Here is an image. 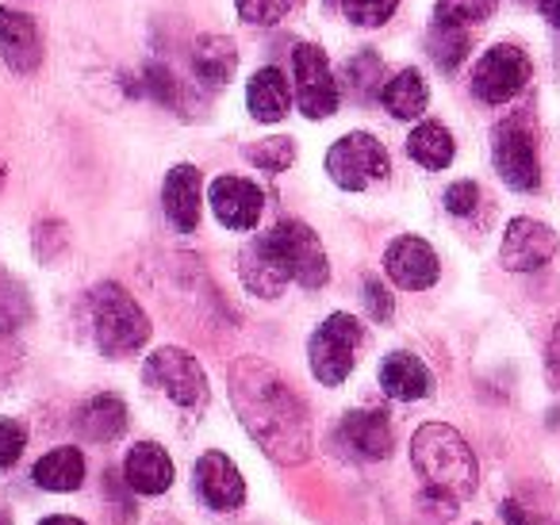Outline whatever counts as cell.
<instances>
[{
  "label": "cell",
  "instance_id": "1",
  "mask_svg": "<svg viewBox=\"0 0 560 525\" xmlns=\"http://www.w3.org/2000/svg\"><path fill=\"white\" fill-rule=\"evenodd\" d=\"M231 402L249 438L284 468L312 460V418L292 384L261 357H238L231 364Z\"/></svg>",
  "mask_w": 560,
  "mask_h": 525
},
{
  "label": "cell",
  "instance_id": "2",
  "mask_svg": "<svg viewBox=\"0 0 560 525\" xmlns=\"http://www.w3.org/2000/svg\"><path fill=\"white\" fill-rule=\"evenodd\" d=\"M411 464L427 483V499L457 510V502L472 499L480 483V464L465 438L445 422H427L411 438Z\"/></svg>",
  "mask_w": 560,
  "mask_h": 525
},
{
  "label": "cell",
  "instance_id": "3",
  "mask_svg": "<svg viewBox=\"0 0 560 525\" xmlns=\"http://www.w3.org/2000/svg\"><path fill=\"white\" fill-rule=\"evenodd\" d=\"M89 315H93V338L104 357H131L147 349L150 318L135 303V295L119 284H96L89 295Z\"/></svg>",
  "mask_w": 560,
  "mask_h": 525
},
{
  "label": "cell",
  "instance_id": "4",
  "mask_svg": "<svg viewBox=\"0 0 560 525\" xmlns=\"http://www.w3.org/2000/svg\"><path fill=\"white\" fill-rule=\"evenodd\" d=\"M361 341H365V326L353 315L338 311V315L323 318V326L307 341V361H312L315 380L327 387L346 384L353 372V361H358Z\"/></svg>",
  "mask_w": 560,
  "mask_h": 525
},
{
  "label": "cell",
  "instance_id": "5",
  "mask_svg": "<svg viewBox=\"0 0 560 525\" xmlns=\"http://www.w3.org/2000/svg\"><path fill=\"white\" fill-rule=\"evenodd\" d=\"M491 165L514 192L541 188V162H537V135L526 116H511L491 131Z\"/></svg>",
  "mask_w": 560,
  "mask_h": 525
},
{
  "label": "cell",
  "instance_id": "6",
  "mask_svg": "<svg viewBox=\"0 0 560 525\" xmlns=\"http://www.w3.org/2000/svg\"><path fill=\"white\" fill-rule=\"evenodd\" d=\"M327 173L346 192H365V188L388 180L392 162H388V150H384V142L376 139V135L350 131L327 150Z\"/></svg>",
  "mask_w": 560,
  "mask_h": 525
},
{
  "label": "cell",
  "instance_id": "7",
  "mask_svg": "<svg viewBox=\"0 0 560 525\" xmlns=\"http://www.w3.org/2000/svg\"><path fill=\"white\" fill-rule=\"evenodd\" d=\"M269 246L277 249L280 265L289 269V277L304 288H323L330 280V261L323 249L319 234L300 219H280L272 231H265Z\"/></svg>",
  "mask_w": 560,
  "mask_h": 525
},
{
  "label": "cell",
  "instance_id": "8",
  "mask_svg": "<svg viewBox=\"0 0 560 525\" xmlns=\"http://www.w3.org/2000/svg\"><path fill=\"white\" fill-rule=\"evenodd\" d=\"M142 380L170 395V402H177L180 410H200L208 402V376H203L200 361L185 349H154L142 364Z\"/></svg>",
  "mask_w": 560,
  "mask_h": 525
},
{
  "label": "cell",
  "instance_id": "9",
  "mask_svg": "<svg viewBox=\"0 0 560 525\" xmlns=\"http://www.w3.org/2000/svg\"><path fill=\"white\" fill-rule=\"evenodd\" d=\"M529 73L534 66H529L526 50L514 43H499L472 66V96L480 104H506L529 85Z\"/></svg>",
  "mask_w": 560,
  "mask_h": 525
},
{
  "label": "cell",
  "instance_id": "10",
  "mask_svg": "<svg viewBox=\"0 0 560 525\" xmlns=\"http://www.w3.org/2000/svg\"><path fill=\"white\" fill-rule=\"evenodd\" d=\"M292 66H296V104L307 119H330L338 112V81L335 70H330V58L323 47L315 43H300L292 50Z\"/></svg>",
  "mask_w": 560,
  "mask_h": 525
},
{
  "label": "cell",
  "instance_id": "11",
  "mask_svg": "<svg viewBox=\"0 0 560 525\" xmlns=\"http://www.w3.org/2000/svg\"><path fill=\"white\" fill-rule=\"evenodd\" d=\"M557 249H560V238L549 223L518 215L506 223L503 246H499V261H503L506 272H537L557 257Z\"/></svg>",
  "mask_w": 560,
  "mask_h": 525
},
{
  "label": "cell",
  "instance_id": "12",
  "mask_svg": "<svg viewBox=\"0 0 560 525\" xmlns=\"http://www.w3.org/2000/svg\"><path fill=\"white\" fill-rule=\"evenodd\" d=\"M384 272L396 288L404 292H427L442 277V261H438L434 246L419 234H399L388 249H384Z\"/></svg>",
  "mask_w": 560,
  "mask_h": 525
},
{
  "label": "cell",
  "instance_id": "13",
  "mask_svg": "<svg viewBox=\"0 0 560 525\" xmlns=\"http://www.w3.org/2000/svg\"><path fill=\"white\" fill-rule=\"evenodd\" d=\"M196 494L203 499V506L219 510V514H231L246 502V479L234 468V460L219 448L203 453L196 460Z\"/></svg>",
  "mask_w": 560,
  "mask_h": 525
},
{
  "label": "cell",
  "instance_id": "14",
  "mask_svg": "<svg viewBox=\"0 0 560 525\" xmlns=\"http://www.w3.org/2000/svg\"><path fill=\"white\" fill-rule=\"evenodd\" d=\"M211 211L226 231H254L265 211V192L246 177H215L211 180Z\"/></svg>",
  "mask_w": 560,
  "mask_h": 525
},
{
  "label": "cell",
  "instance_id": "15",
  "mask_svg": "<svg viewBox=\"0 0 560 525\" xmlns=\"http://www.w3.org/2000/svg\"><path fill=\"white\" fill-rule=\"evenodd\" d=\"M338 438L361 460H388L396 448V430L384 410H350L338 425Z\"/></svg>",
  "mask_w": 560,
  "mask_h": 525
},
{
  "label": "cell",
  "instance_id": "16",
  "mask_svg": "<svg viewBox=\"0 0 560 525\" xmlns=\"http://www.w3.org/2000/svg\"><path fill=\"white\" fill-rule=\"evenodd\" d=\"M0 58L9 62V70L24 73V78L39 70L43 62V39L35 20L9 9V4H0Z\"/></svg>",
  "mask_w": 560,
  "mask_h": 525
},
{
  "label": "cell",
  "instance_id": "17",
  "mask_svg": "<svg viewBox=\"0 0 560 525\" xmlns=\"http://www.w3.org/2000/svg\"><path fill=\"white\" fill-rule=\"evenodd\" d=\"M200 200H203V177L196 165H173L162 185V208L173 231L192 234L200 226Z\"/></svg>",
  "mask_w": 560,
  "mask_h": 525
},
{
  "label": "cell",
  "instance_id": "18",
  "mask_svg": "<svg viewBox=\"0 0 560 525\" xmlns=\"http://www.w3.org/2000/svg\"><path fill=\"white\" fill-rule=\"evenodd\" d=\"M238 277L242 284L249 288V292L257 295V300H277L280 292H284V284H289V269L280 265L277 249L269 246V238H254L246 249H242L238 257Z\"/></svg>",
  "mask_w": 560,
  "mask_h": 525
},
{
  "label": "cell",
  "instance_id": "19",
  "mask_svg": "<svg viewBox=\"0 0 560 525\" xmlns=\"http://www.w3.org/2000/svg\"><path fill=\"white\" fill-rule=\"evenodd\" d=\"M124 479L139 494H165L173 487V460L162 445L139 441L124 460Z\"/></svg>",
  "mask_w": 560,
  "mask_h": 525
},
{
  "label": "cell",
  "instance_id": "20",
  "mask_svg": "<svg viewBox=\"0 0 560 525\" xmlns=\"http://www.w3.org/2000/svg\"><path fill=\"white\" fill-rule=\"evenodd\" d=\"M246 108L257 124H280L292 108V85L277 66H261L246 85Z\"/></svg>",
  "mask_w": 560,
  "mask_h": 525
},
{
  "label": "cell",
  "instance_id": "21",
  "mask_svg": "<svg viewBox=\"0 0 560 525\" xmlns=\"http://www.w3.org/2000/svg\"><path fill=\"white\" fill-rule=\"evenodd\" d=\"M381 387H384V395H392V399H399V402L427 399V395L434 392V372L415 353H388L381 364Z\"/></svg>",
  "mask_w": 560,
  "mask_h": 525
},
{
  "label": "cell",
  "instance_id": "22",
  "mask_svg": "<svg viewBox=\"0 0 560 525\" xmlns=\"http://www.w3.org/2000/svg\"><path fill=\"white\" fill-rule=\"evenodd\" d=\"M32 479L43 487V491H55V494H66V491H78L85 483V453L73 445H62L55 453L39 456L32 468Z\"/></svg>",
  "mask_w": 560,
  "mask_h": 525
},
{
  "label": "cell",
  "instance_id": "23",
  "mask_svg": "<svg viewBox=\"0 0 560 525\" xmlns=\"http://www.w3.org/2000/svg\"><path fill=\"white\" fill-rule=\"evenodd\" d=\"M192 70L203 89H223L238 70V50L226 35H203L192 50Z\"/></svg>",
  "mask_w": 560,
  "mask_h": 525
},
{
  "label": "cell",
  "instance_id": "24",
  "mask_svg": "<svg viewBox=\"0 0 560 525\" xmlns=\"http://www.w3.org/2000/svg\"><path fill=\"white\" fill-rule=\"evenodd\" d=\"M381 104L392 119H419L430 104V89L419 70H399L396 78L384 81Z\"/></svg>",
  "mask_w": 560,
  "mask_h": 525
},
{
  "label": "cell",
  "instance_id": "25",
  "mask_svg": "<svg viewBox=\"0 0 560 525\" xmlns=\"http://www.w3.org/2000/svg\"><path fill=\"white\" fill-rule=\"evenodd\" d=\"M78 425L89 441L108 445V441H116L119 433L127 430V402L119 399V395H108V392L96 395V399H89L85 407H81Z\"/></svg>",
  "mask_w": 560,
  "mask_h": 525
},
{
  "label": "cell",
  "instance_id": "26",
  "mask_svg": "<svg viewBox=\"0 0 560 525\" xmlns=\"http://www.w3.org/2000/svg\"><path fill=\"white\" fill-rule=\"evenodd\" d=\"M407 154H411L415 165H422V170H450L453 154H457V142H453L450 127L434 124V119H427V124H419L411 131V139H407Z\"/></svg>",
  "mask_w": 560,
  "mask_h": 525
},
{
  "label": "cell",
  "instance_id": "27",
  "mask_svg": "<svg viewBox=\"0 0 560 525\" xmlns=\"http://www.w3.org/2000/svg\"><path fill=\"white\" fill-rule=\"evenodd\" d=\"M430 58H434L438 70L453 73L460 62H465L468 55V27H445V24H434V32H430Z\"/></svg>",
  "mask_w": 560,
  "mask_h": 525
},
{
  "label": "cell",
  "instance_id": "28",
  "mask_svg": "<svg viewBox=\"0 0 560 525\" xmlns=\"http://www.w3.org/2000/svg\"><path fill=\"white\" fill-rule=\"evenodd\" d=\"M499 9V0H438L434 4V24L445 27H476L491 20Z\"/></svg>",
  "mask_w": 560,
  "mask_h": 525
},
{
  "label": "cell",
  "instance_id": "29",
  "mask_svg": "<svg viewBox=\"0 0 560 525\" xmlns=\"http://www.w3.org/2000/svg\"><path fill=\"white\" fill-rule=\"evenodd\" d=\"M246 158L265 173H284L292 162H296V142L284 139V135H280V139H261L246 150Z\"/></svg>",
  "mask_w": 560,
  "mask_h": 525
},
{
  "label": "cell",
  "instance_id": "30",
  "mask_svg": "<svg viewBox=\"0 0 560 525\" xmlns=\"http://www.w3.org/2000/svg\"><path fill=\"white\" fill-rule=\"evenodd\" d=\"M381 73H384V66L373 50H365V55L353 58L350 62V85H353V93H358V101H373L376 89H384Z\"/></svg>",
  "mask_w": 560,
  "mask_h": 525
},
{
  "label": "cell",
  "instance_id": "31",
  "mask_svg": "<svg viewBox=\"0 0 560 525\" xmlns=\"http://www.w3.org/2000/svg\"><path fill=\"white\" fill-rule=\"evenodd\" d=\"M399 9V0H342V12L358 27H381Z\"/></svg>",
  "mask_w": 560,
  "mask_h": 525
},
{
  "label": "cell",
  "instance_id": "32",
  "mask_svg": "<svg viewBox=\"0 0 560 525\" xmlns=\"http://www.w3.org/2000/svg\"><path fill=\"white\" fill-rule=\"evenodd\" d=\"M292 4L296 0H234V9L246 24H257V27H269V24H280V20L289 16Z\"/></svg>",
  "mask_w": 560,
  "mask_h": 525
},
{
  "label": "cell",
  "instance_id": "33",
  "mask_svg": "<svg viewBox=\"0 0 560 525\" xmlns=\"http://www.w3.org/2000/svg\"><path fill=\"white\" fill-rule=\"evenodd\" d=\"M24 445H27V425L16 422V418H0V471L12 468L24 456Z\"/></svg>",
  "mask_w": 560,
  "mask_h": 525
},
{
  "label": "cell",
  "instance_id": "34",
  "mask_svg": "<svg viewBox=\"0 0 560 525\" xmlns=\"http://www.w3.org/2000/svg\"><path fill=\"white\" fill-rule=\"evenodd\" d=\"M480 208V185L476 180H457V185L445 188V211L457 219L472 215V211Z\"/></svg>",
  "mask_w": 560,
  "mask_h": 525
},
{
  "label": "cell",
  "instance_id": "35",
  "mask_svg": "<svg viewBox=\"0 0 560 525\" xmlns=\"http://www.w3.org/2000/svg\"><path fill=\"white\" fill-rule=\"evenodd\" d=\"M147 85H150V93H154L162 104H170V108H180V85H177V78L165 70V66H150V70H147Z\"/></svg>",
  "mask_w": 560,
  "mask_h": 525
},
{
  "label": "cell",
  "instance_id": "36",
  "mask_svg": "<svg viewBox=\"0 0 560 525\" xmlns=\"http://www.w3.org/2000/svg\"><path fill=\"white\" fill-rule=\"evenodd\" d=\"M361 300H365V307H369V315L376 318V323H388L392 318V295L384 292V284L381 280H365V288H361Z\"/></svg>",
  "mask_w": 560,
  "mask_h": 525
},
{
  "label": "cell",
  "instance_id": "37",
  "mask_svg": "<svg viewBox=\"0 0 560 525\" xmlns=\"http://www.w3.org/2000/svg\"><path fill=\"white\" fill-rule=\"evenodd\" d=\"M499 517H503L506 525H557L552 517L529 514V510H526V506H518V502H503V506H499Z\"/></svg>",
  "mask_w": 560,
  "mask_h": 525
},
{
  "label": "cell",
  "instance_id": "38",
  "mask_svg": "<svg viewBox=\"0 0 560 525\" xmlns=\"http://www.w3.org/2000/svg\"><path fill=\"white\" fill-rule=\"evenodd\" d=\"M545 361H549V376H552V384L560 387V323L552 326V338H549V353H545Z\"/></svg>",
  "mask_w": 560,
  "mask_h": 525
},
{
  "label": "cell",
  "instance_id": "39",
  "mask_svg": "<svg viewBox=\"0 0 560 525\" xmlns=\"http://www.w3.org/2000/svg\"><path fill=\"white\" fill-rule=\"evenodd\" d=\"M541 12L552 27H560V0H541Z\"/></svg>",
  "mask_w": 560,
  "mask_h": 525
},
{
  "label": "cell",
  "instance_id": "40",
  "mask_svg": "<svg viewBox=\"0 0 560 525\" xmlns=\"http://www.w3.org/2000/svg\"><path fill=\"white\" fill-rule=\"evenodd\" d=\"M39 525H89V522H81V517H70V514H55V517H43Z\"/></svg>",
  "mask_w": 560,
  "mask_h": 525
},
{
  "label": "cell",
  "instance_id": "41",
  "mask_svg": "<svg viewBox=\"0 0 560 525\" xmlns=\"http://www.w3.org/2000/svg\"><path fill=\"white\" fill-rule=\"evenodd\" d=\"M0 525H12V514L4 506H0Z\"/></svg>",
  "mask_w": 560,
  "mask_h": 525
}]
</instances>
